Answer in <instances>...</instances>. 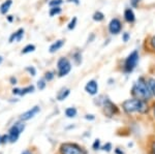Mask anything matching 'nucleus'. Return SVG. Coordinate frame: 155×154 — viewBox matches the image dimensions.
<instances>
[{"label": "nucleus", "mask_w": 155, "mask_h": 154, "mask_svg": "<svg viewBox=\"0 0 155 154\" xmlns=\"http://www.w3.org/2000/svg\"><path fill=\"white\" fill-rule=\"evenodd\" d=\"M132 94L136 96L137 98L142 99V100H146V99H150L152 96L151 89L149 87V84H147L144 81L143 78L139 79V81L134 85L132 88Z\"/></svg>", "instance_id": "1"}, {"label": "nucleus", "mask_w": 155, "mask_h": 154, "mask_svg": "<svg viewBox=\"0 0 155 154\" xmlns=\"http://www.w3.org/2000/svg\"><path fill=\"white\" fill-rule=\"evenodd\" d=\"M123 109L126 113H145L147 111V105L144 103V100L139 98H134V99H128V100L123 103Z\"/></svg>", "instance_id": "2"}, {"label": "nucleus", "mask_w": 155, "mask_h": 154, "mask_svg": "<svg viewBox=\"0 0 155 154\" xmlns=\"http://www.w3.org/2000/svg\"><path fill=\"white\" fill-rule=\"evenodd\" d=\"M57 67H58V74L59 77H64L71 71V64L69 60L65 57H61L57 62Z\"/></svg>", "instance_id": "3"}, {"label": "nucleus", "mask_w": 155, "mask_h": 154, "mask_svg": "<svg viewBox=\"0 0 155 154\" xmlns=\"http://www.w3.org/2000/svg\"><path fill=\"white\" fill-rule=\"evenodd\" d=\"M137 61H139V53H137V51H134L132 53L129 54L125 60L124 68H125L126 73H130V71L134 70V67L137 66Z\"/></svg>", "instance_id": "4"}, {"label": "nucleus", "mask_w": 155, "mask_h": 154, "mask_svg": "<svg viewBox=\"0 0 155 154\" xmlns=\"http://www.w3.org/2000/svg\"><path fill=\"white\" fill-rule=\"evenodd\" d=\"M25 129V124L24 123H16L14 126L9 129V141H11L12 143H15L17 142V140L19 139V136L20 133H22Z\"/></svg>", "instance_id": "5"}, {"label": "nucleus", "mask_w": 155, "mask_h": 154, "mask_svg": "<svg viewBox=\"0 0 155 154\" xmlns=\"http://www.w3.org/2000/svg\"><path fill=\"white\" fill-rule=\"evenodd\" d=\"M61 154H82L80 147L74 144H63L61 146Z\"/></svg>", "instance_id": "6"}, {"label": "nucleus", "mask_w": 155, "mask_h": 154, "mask_svg": "<svg viewBox=\"0 0 155 154\" xmlns=\"http://www.w3.org/2000/svg\"><path fill=\"white\" fill-rule=\"evenodd\" d=\"M39 111H41V109H39V106H33V108L30 109L29 111H27V112H25L24 114H22V116H21V120H23V121H27V120H29V119L33 118L37 113H39Z\"/></svg>", "instance_id": "7"}, {"label": "nucleus", "mask_w": 155, "mask_h": 154, "mask_svg": "<svg viewBox=\"0 0 155 154\" xmlns=\"http://www.w3.org/2000/svg\"><path fill=\"white\" fill-rule=\"evenodd\" d=\"M109 30L112 34H118L121 31V23L118 19H113L109 24Z\"/></svg>", "instance_id": "8"}, {"label": "nucleus", "mask_w": 155, "mask_h": 154, "mask_svg": "<svg viewBox=\"0 0 155 154\" xmlns=\"http://www.w3.org/2000/svg\"><path fill=\"white\" fill-rule=\"evenodd\" d=\"M85 90L91 95H95V94H97V91H98V85L94 80H91L85 86Z\"/></svg>", "instance_id": "9"}, {"label": "nucleus", "mask_w": 155, "mask_h": 154, "mask_svg": "<svg viewBox=\"0 0 155 154\" xmlns=\"http://www.w3.org/2000/svg\"><path fill=\"white\" fill-rule=\"evenodd\" d=\"M115 112H117L116 106L113 105V103H112L110 100L106 99V100H104V113H106L107 115L109 116V117H111V116L113 115Z\"/></svg>", "instance_id": "10"}, {"label": "nucleus", "mask_w": 155, "mask_h": 154, "mask_svg": "<svg viewBox=\"0 0 155 154\" xmlns=\"http://www.w3.org/2000/svg\"><path fill=\"white\" fill-rule=\"evenodd\" d=\"M24 36V30L22 28H20L19 30H17L16 32L12 34L11 37H9V43H14V41H17V43H20L22 41Z\"/></svg>", "instance_id": "11"}, {"label": "nucleus", "mask_w": 155, "mask_h": 154, "mask_svg": "<svg viewBox=\"0 0 155 154\" xmlns=\"http://www.w3.org/2000/svg\"><path fill=\"white\" fill-rule=\"evenodd\" d=\"M12 4V0H6V1H4L3 3L0 5V12H1L2 15H6V12L11 8Z\"/></svg>", "instance_id": "12"}, {"label": "nucleus", "mask_w": 155, "mask_h": 154, "mask_svg": "<svg viewBox=\"0 0 155 154\" xmlns=\"http://www.w3.org/2000/svg\"><path fill=\"white\" fill-rule=\"evenodd\" d=\"M63 44H64V41H61V39L55 41V43L52 44L51 47H50V53H55V52H57L58 50H60L63 47Z\"/></svg>", "instance_id": "13"}, {"label": "nucleus", "mask_w": 155, "mask_h": 154, "mask_svg": "<svg viewBox=\"0 0 155 154\" xmlns=\"http://www.w3.org/2000/svg\"><path fill=\"white\" fill-rule=\"evenodd\" d=\"M124 18H125V20L128 23H132L136 20V16H134V11L130 8H126L125 11H124Z\"/></svg>", "instance_id": "14"}, {"label": "nucleus", "mask_w": 155, "mask_h": 154, "mask_svg": "<svg viewBox=\"0 0 155 154\" xmlns=\"http://www.w3.org/2000/svg\"><path fill=\"white\" fill-rule=\"evenodd\" d=\"M69 92H71V90L67 88L61 89V90L59 91V93L57 94V99H58V100H63V99H65L67 96L69 95Z\"/></svg>", "instance_id": "15"}, {"label": "nucleus", "mask_w": 155, "mask_h": 154, "mask_svg": "<svg viewBox=\"0 0 155 154\" xmlns=\"http://www.w3.org/2000/svg\"><path fill=\"white\" fill-rule=\"evenodd\" d=\"M65 115L68 118H74L77 115V110L74 108H67L65 110Z\"/></svg>", "instance_id": "16"}, {"label": "nucleus", "mask_w": 155, "mask_h": 154, "mask_svg": "<svg viewBox=\"0 0 155 154\" xmlns=\"http://www.w3.org/2000/svg\"><path fill=\"white\" fill-rule=\"evenodd\" d=\"M34 51H35V46H34V44H27V46L22 50V54H28Z\"/></svg>", "instance_id": "17"}, {"label": "nucleus", "mask_w": 155, "mask_h": 154, "mask_svg": "<svg viewBox=\"0 0 155 154\" xmlns=\"http://www.w3.org/2000/svg\"><path fill=\"white\" fill-rule=\"evenodd\" d=\"M61 11H62V9L60 8L59 6H55V7H51L49 14H50V16H51V17H54V16H56V15H59Z\"/></svg>", "instance_id": "18"}, {"label": "nucleus", "mask_w": 155, "mask_h": 154, "mask_svg": "<svg viewBox=\"0 0 155 154\" xmlns=\"http://www.w3.org/2000/svg\"><path fill=\"white\" fill-rule=\"evenodd\" d=\"M33 91H34V86H32V85L28 86L24 89H21V93H20V95H25V94L31 93V92H33Z\"/></svg>", "instance_id": "19"}, {"label": "nucleus", "mask_w": 155, "mask_h": 154, "mask_svg": "<svg viewBox=\"0 0 155 154\" xmlns=\"http://www.w3.org/2000/svg\"><path fill=\"white\" fill-rule=\"evenodd\" d=\"M104 19V14L101 12V11H96L95 14L93 15V20H94V21L101 22Z\"/></svg>", "instance_id": "20"}, {"label": "nucleus", "mask_w": 155, "mask_h": 154, "mask_svg": "<svg viewBox=\"0 0 155 154\" xmlns=\"http://www.w3.org/2000/svg\"><path fill=\"white\" fill-rule=\"evenodd\" d=\"M74 60L76 62L77 65H79V64L82 62V55L80 52H76V53L74 54Z\"/></svg>", "instance_id": "21"}, {"label": "nucleus", "mask_w": 155, "mask_h": 154, "mask_svg": "<svg viewBox=\"0 0 155 154\" xmlns=\"http://www.w3.org/2000/svg\"><path fill=\"white\" fill-rule=\"evenodd\" d=\"M62 3H63V0H51L49 2V5L51 7H55V6H59Z\"/></svg>", "instance_id": "22"}, {"label": "nucleus", "mask_w": 155, "mask_h": 154, "mask_svg": "<svg viewBox=\"0 0 155 154\" xmlns=\"http://www.w3.org/2000/svg\"><path fill=\"white\" fill-rule=\"evenodd\" d=\"M37 88H38L39 90H44V89L46 88V81H45L44 79L38 80V82H37Z\"/></svg>", "instance_id": "23"}, {"label": "nucleus", "mask_w": 155, "mask_h": 154, "mask_svg": "<svg viewBox=\"0 0 155 154\" xmlns=\"http://www.w3.org/2000/svg\"><path fill=\"white\" fill-rule=\"evenodd\" d=\"M148 84H149L150 89H151V92L155 95V80H154V79H150Z\"/></svg>", "instance_id": "24"}, {"label": "nucleus", "mask_w": 155, "mask_h": 154, "mask_svg": "<svg viewBox=\"0 0 155 154\" xmlns=\"http://www.w3.org/2000/svg\"><path fill=\"white\" fill-rule=\"evenodd\" d=\"M76 24H77V18L74 17V18H72V20L71 21V23L68 24V29H69V30H72V29H74V27H76Z\"/></svg>", "instance_id": "25"}, {"label": "nucleus", "mask_w": 155, "mask_h": 154, "mask_svg": "<svg viewBox=\"0 0 155 154\" xmlns=\"http://www.w3.org/2000/svg\"><path fill=\"white\" fill-rule=\"evenodd\" d=\"M26 70L28 71V73L31 74V76H35L36 74V70H35V68L33 67V66H27L26 67Z\"/></svg>", "instance_id": "26"}, {"label": "nucleus", "mask_w": 155, "mask_h": 154, "mask_svg": "<svg viewBox=\"0 0 155 154\" xmlns=\"http://www.w3.org/2000/svg\"><path fill=\"white\" fill-rule=\"evenodd\" d=\"M45 78H46V80H47V81L53 80L54 74H53V73H51V71H48V73H46V76H45Z\"/></svg>", "instance_id": "27"}, {"label": "nucleus", "mask_w": 155, "mask_h": 154, "mask_svg": "<svg viewBox=\"0 0 155 154\" xmlns=\"http://www.w3.org/2000/svg\"><path fill=\"white\" fill-rule=\"evenodd\" d=\"M99 146H101V141H99V140H95V142H94V144H93V149L97 150V149L99 148Z\"/></svg>", "instance_id": "28"}, {"label": "nucleus", "mask_w": 155, "mask_h": 154, "mask_svg": "<svg viewBox=\"0 0 155 154\" xmlns=\"http://www.w3.org/2000/svg\"><path fill=\"white\" fill-rule=\"evenodd\" d=\"M111 147H112L111 144H107V145H104V151H107V152H109V151L111 150Z\"/></svg>", "instance_id": "29"}, {"label": "nucleus", "mask_w": 155, "mask_h": 154, "mask_svg": "<svg viewBox=\"0 0 155 154\" xmlns=\"http://www.w3.org/2000/svg\"><path fill=\"white\" fill-rule=\"evenodd\" d=\"M140 1H141V0H130V3L132 6H137Z\"/></svg>", "instance_id": "30"}, {"label": "nucleus", "mask_w": 155, "mask_h": 154, "mask_svg": "<svg viewBox=\"0 0 155 154\" xmlns=\"http://www.w3.org/2000/svg\"><path fill=\"white\" fill-rule=\"evenodd\" d=\"M128 39H129V34L128 33H124L123 34V41H128Z\"/></svg>", "instance_id": "31"}, {"label": "nucleus", "mask_w": 155, "mask_h": 154, "mask_svg": "<svg viewBox=\"0 0 155 154\" xmlns=\"http://www.w3.org/2000/svg\"><path fill=\"white\" fill-rule=\"evenodd\" d=\"M150 44H151L152 48L155 49V36H153V37L151 38V41H150Z\"/></svg>", "instance_id": "32"}, {"label": "nucleus", "mask_w": 155, "mask_h": 154, "mask_svg": "<svg viewBox=\"0 0 155 154\" xmlns=\"http://www.w3.org/2000/svg\"><path fill=\"white\" fill-rule=\"evenodd\" d=\"M7 140H9L8 136H3L1 138V143H5Z\"/></svg>", "instance_id": "33"}, {"label": "nucleus", "mask_w": 155, "mask_h": 154, "mask_svg": "<svg viewBox=\"0 0 155 154\" xmlns=\"http://www.w3.org/2000/svg\"><path fill=\"white\" fill-rule=\"evenodd\" d=\"M12 93H14V94H20V93H21V89H18V88L14 89V90H12Z\"/></svg>", "instance_id": "34"}, {"label": "nucleus", "mask_w": 155, "mask_h": 154, "mask_svg": "<svg viewBox=\"0 0 155 154\" xmlns=\"http://www.w3.org/2000/svg\"><path fill=\"white\" fill-rule=\"evenodd\" d=\"M85 118L88 119V120H89V119H90V120H93V119H94V116H93V115H86V116H85Z\"/></svg>", "instance_id": "35"}, {"label": "nucleus", "mask_w": 155, "mask_h": 154, "mask_svg": "<svg viewBox=\"0 0 155 154\" xmlns=\"http://www.w3.org/2000/svg\"><path fill=\"white\" fill-rule=\"evenodd\" d=\"M66 1H67V2H74L76 4H79V3H80L79 0H66Z\"/></svg>", "instance_id": "36"}, {"label": "nucleus", "mask_w": 155, "mask_h": 154, "mask_svg": "<svg viewBox=\"0 0 155 154\" xmlns=\"http://www.w3.org/2000/svg\"><path fill=\"white\" fill-rule=\"evenodd\" d=\"M7 20H8L9 22H12L14 21V18H12V16H7Z\"/></svg>", "instance_id": "37"}, {"label": "nucleus", "mask_w": 155, "mask_h": 154, "mask_svg": "<svg viewBox=\"0 0 155 154\" xmlns=\"http://www.w3.org/2000/svg\"><path fill=\"white\" fill-rule=\"evenodd\" d=\"M11 81H12V84H16L17 83V80H16V79H14V78H12Z\"/></svg>", "instance_id": "38"}, {"label": "nucleus", "mask_w": 155, "mask_h": 154, "mask_svg": "<svg viewBox=\"0 0 155 154\" xmlns=\"http://www.w3.org/2000/svg\"><path fill=\"white\" fill-rule=\"evenodd\" d=\"M2 61H3V57H2V56H0V64L2 63Z\"/></svg>", "instance_id": "39"}, {"label": "nucleus", "mask_w": 155, "mask_h": 154, "mask_svg": "<svg viewBox=\"0 0 155 154\" xmlns=\"http://www.w3.org/2000/svg\"><path fill=\"white\" fill-rule=\"evenodd\" d=\"M153 153L155 154V143L153 144Z\"/></svg>", "instance_id": "40"}, {"label": "nucleus", "mask_w": 155, "mask_h": 154, "mask_svg": "<svg viewBox=\"0 0 155 154\" xmlns=\"http://www.w3.org/2000/svg\"><path fill=\"white\" fill-rule=\"evenodd\" d=\"M116 152H117V153H118V154H123V153H122V152H120V151H119V150H117V151H116Z\"/></svg>", "instance_id": "41"}, {"label": "nucleus", "mask_w": 155, "mask_h": 154, "mask_svg": "<svg viewBox=\"0 0 155 154\" xmlns=\"http://www.w3.org/2000/svg\"><path fill=\"white\" fill-rule=\"evenodd\" d=\"M23 154H30V153L28 152V151H25V152H24Z\"/></svg>", "instance_id": "42"}, {"label": "nucleus", "mask_w": 155, "mask_h": 154, "mask_svg": "<svg viewBox=\"0 0 155 154\" xmlns=\"http://www.w3.org/2000/svg\"><path fill=\"white\" fill-rule=\"evenodd\" d=\"M0 143H1V136H0Z\"/></svg>", "instance_id": "43"}, {"label": "nucleus", "mask_w": 155, "mask_h": 154, "mask_svg": "<svg viewBox=\"0 0 155 154\" xmlns=\"http://www.w3.org/2000/svg\"><path fill=\"white\" fill-rule=\"evenodd\" d=\"M154 113H155V109H154Z\"/></svg>", "instance_id": "44"}]
</instances>
